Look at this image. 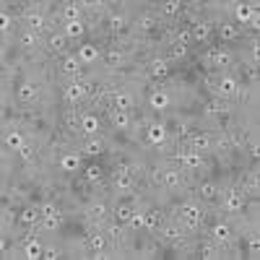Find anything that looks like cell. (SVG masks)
Masks as SVG:
<instances>
[{"label": "cell", "instance_id": "6da1fadb", "mask_svg": "<svg viewBox=\"0 0 260 260\" xmlns=\"http://www.w3.org/2000/svg\"><path fill=\"white\" fill-rule=\"evenodd\" d=\"M175 216H177V221L182 224L185 232H195V229L203 224L206 211L201 208V203H195L192 198H187V201H182V203L175 206Z\"/></svg>", "mask_w": 260, "mask_h": 260}, {"label": "cell", "instance_id": "7a4b0ae2", "mask_svg": "<svg viewBox=\"0 0 260 260\" xmlns=\"http://www.w3.org/2000/svg\"><path fill=\"white\" fill-rule=\"evenodd\" d=\"M167 138H169L167 122H161V120H154V117H151V120L143 125V141H146L148 146H154V148H164Z\"/></svg>", "mask_w": 260, "mask_h": 260}, {"label": "cell", "instance_id": "3957f363", "mask_svg": "<svg viewBox=\"0 0 260 260\" xmlns=\"http://www.w3.org/2000/svg\"><path fill=\"white\" fill-rule=\"evenodd\" d=\"M83 216H86V221H91V224H107L110 216H112V208L102 198H91L89 203H86V208H83Z\"/></svg>", "mask_w": 260, "mask_h": 260}, {"label": "cell", "instance_id": "277c9868", "mask_svg": "<svg viewBox=\"0 0 260 260\" xmlns=\"http://www.w3.org/2000/svg\"><path fill=\"white\" fill-rule=\"evenodd\" d=\"M237 91H240V81H237V76H232V73L219 76V78H216V83H213V94H216V99L232 102V99H237Z\"/></svg>", "mask_w": 260, "mask_h": 260}, {"label": "cell", "instance_id": "5b68a950", "mask_svg": "<svg viewBox=\"0 0 260 260\" xmlns=\"http://www.w3.org/2000/svg\"><path fill=\"white\" fill-rule=\"evenodd\" d=\"M146 107L151 112H167L169 107H172V94L164 89V86H151V91H148V99H146Z\"/></svg>", "mask_w": 260, "mask_h": 260}, {"label": "cell", "instance_id": "8992f818", "mask_svg": "<svg viewBox=\"0 0 260 260\" xmlns=\"http://www.w3.org/2000/svg\"><path fill=\"white\" fill-rule=\"evenodd\" d=\"M208 240L216 242L219 247L232 245V242H234V229H232V224H229V221H213L211 229H208Z\"/></svg>", "mask_w": 260, "mask_h": 260}, {"label": "cell", "instance_id": "52a82bcc", "mask_svg": "<svg viewBox=\"0 0 260 260\" xmlns=\"http://www.w3.org/2000/svg\"><path fill=\"white\" fill-rule=\"evenodd\" d=\"M245 203H247V198L240 187H229V190L221 192V206H224L226 213H242Z\"/></svg>", "mask_w": 260, "mask_h": 260}, {"label": "cell", "instance_id": "ba28073f", "mask_svg": "<svg viewBox=\"0 0 260 260\" xmlns=\"http://www.w3.org/2000/svg\"><path fill=\"white\" fill-rule=\"evenodd\" d=\"M31 6H34V3H31ZM24 29H31V31H37V34H39V31H50L52 26H50L47 16L34 6V8H29V11L24 13Z\"/></svg>", "mask_w": 260, "mask_h": 260}, {"label": "cell", "instance_id": "9c48e42d", "mask_svg": "<svg viewBox=\"0 0 260 260\" xmlns=\"http://www.w3.org/2000/svg\"><path fill=\"white\" fill-rule=\"evenodd\" d=\"M39 94H42V89H39V83L37 81H21L18 86H16V102L18 104H34L37 99H39Z\"/></svg>", "mask_w": 260, "mask_h": 260}, {"label": "cell", "instance_id": "30bf717a", "mask_svg": "<svg viewBox=\"0 0 260 260\" xmlns=\"http://www.w3.org/2000/svg\"><path fill=\"white\" fill-rule=\"evenodd\" d=\"M161 187L177 192L180 187H185V169L182 167H164V175H161Z\"/></svg>", "mask_w": 260, "mask_h": 260}, {"label": "cell", "instance_id": "8fae6325", "mask_svg": "<svg viewBox=\"0 0 260 260\" xmlns=\"http://www.w3.org/2000/svg\"><path fill=\"white\" fill-rule=\"evenodd\" d=\"M175 159L182 164V169H185V172H198V169H203V167H206V156H203V154H198V151H192V148L180 151V154H177Z\"/></svg>", "mask_w": 260, "mask_h": 260}, {"label": "cell", "instance_id": "7c38bea8", "mask_svg": "<svg viewBox=\"0 0 260 260\" xmlns=\"http://www.w3.org/2000/svg\"><path fill=\"white\" fill-rule=\"evenodd\" d=\"M89 96V86H86V81L83 78H78V81H68L62 86V99L65 102H81V99H86Z\"/></svg>", "mask_w": 260, "mask_h": 260}, {"label": "cell", "instance_id": "4fadbf2b", "mask_svg": "<svg viewBox=\"0 0 260 260\" xmlns=\"http://www.w3.org/2000/svg\"><path fill=\"white\" fill-rule=\"evenodd\" d=\"M260 3H234V24L237 26H250V21L257 16Z\"/></svg>", "mask_w": 260, "mask_h": 260}, {"label": "cell", "instance_id": "5bb4252c", "mask_svg": "<svg viewBox=\"0 0 260 260\" xmlns=\"http://www.w3.org/2000/svg\"><path fill=\"white\" fill-rule=\"evenodd\" d=\"M83 164V154H78V151H62V154L57 156V167L60 172H65V175H73V172H78Z\"/></svg>", "mask_w": 260, "mask_h": 260}, {"label": "cell", "instance_id": "9a60e30c", "mask_svg": "<svg viewBox=\"0 0 260 260\" xmlns=\"http://www.w3.org/2000/svg\"><path fill=\"white\" fill-rule=\"evenodd\" d=\"M78 130H81L83 138H94V136H99L102 122H99V117L94 112H81L78 115Z\"/></svg>", "mask_w": 260, "mask_h": 260}, {"label": "cell", "instance_id": "2e32d148", "mask_svg": "<svg viewBox=\"0 0 260 260\" xmlns=\"http://www.w3.org/2000/svg\"><path fill=\"white\" fill-rule=\"evenodd\" d=\"M221 192H224V187H221L219 182H213V180H206V182L198 185V198H201V203H219V201H221Z\"/></svg>", "mask_w": 260, "mask_h": 260}, {"label": "cell", "instance_id": "e0dca14e", "mask_svg": "<svg viewBox=\"0 0 260 260\" xmlns=\"http://www.w3.org/2000/svg\"><path fill=\"white\" fill-rule=\"evenodd\" d=\"M76 57L81 60V65L86 68V65H94L102 60V50L94 45V42H83V45L76 47Z\"/></svg>", "mask_w": 260, "mask_h": 260}, {"label": "cell", "instance_id": "ac0fdd59", "mask_svg": "<svg viewBox=\"0 0 260 260\" xmlns=\"http://www.w3.org/2000/svg\"><path fill=\"white\" fill-rule=\"evenodd\" d=\"M187 148H192V151H198V154H211L213 151V136L211 133H206V130H201V133H192L190 138H187Z\"/></svg>", "mask_w": 260, "mask_h": 260}, {"label": "cell", "instance_id": "d6986e66", "mask_svg": "<svg viewBox=\"0 0 260 260\" xmlns=\"http://www.w3.org/2000/svg\"><path fill=\"white\" fill-rule=\"evenodd\" d=\"M60 73L68 76V81H78V78H83V65L76 55H65L60 60Z\"/></svg>", "mask_w": 260, "mask_h": 260}, {"label": "cell", "instance_id": "ffe728a7", "mask_svg": "<svg viewBox=\"0 0 260 260\" xmlns=\"http://www.w3.org/2000/svg\"><path fill=\"white\" fill-rule=\"evenodd\" d=\"M133 112H125V110H112L110 112V125L115 133H127V130H133Z\"/></svg>", "mask_w": 260, "mask_h": 260}, {"label": "cell", "instance_id": "44dd1931", "mask_svg": "<svg viewBox=\"0 0 260 260\" xmlns=\"http://www.w3.org/2000/svg\"><path fill=\"white\" fill-rule=\"evenodd\" d=\"M208 65L211 68H219V71L232 68L234 65V52H229L226 47H216V50L208 52Z\"/></svg>", "mask_w": 260, "mask_h": 260}, {"label": "cell", "instance_id": "7402d4cb", "mask_svg": "<svg viewBox=\"0 0 260 260\" xmlns=\"http://www.w3.org/2000/svg\"><path fill=\"white\" fill-rule=\"evenodd\" d=\"M21 257H26V260H39V257H45V245H42L37 237H26L24 242H21Z\"/></svg>", "mask_w": 260, "mask_h": 260}, {"label": "cell", "instance_id": "603a6c76", "mask_svg": "<svg viewBox=\"0 0 260 260\" xmlns=\"http://www.w3.org/2000/svg\"><path fill=\"white\" fill-rule=\"evenodd\" d=\"M169 60H164V57H151L148 62H146V76L148 78H167L169 76Z\"/></svg>", "mask_w": 260, "mask_h": 260}, {"label": "cell", "instance_id": "cb8c5ba5", "mask_svg": "<svg viewBox=\"0 0 260 260\" xmlns=\"http://www.w3.org/2000/svg\"><path fill=\"white\" fill-rule=\"evenodd\" d=\"M115 110H125V112L136 110V94L130 91V86H122V89L115 91Z\"/></svg>", "mask_w": 260, "mask_h": 260}, {"label": "cell", "instance_id": "d4e9b609", "mask_svg": "<svg viewBox=\"0 0 260 260\" xmlns=\"http://www.w3.org/2000/svg\"><path fill=\"white\" fill-rule=\"evenodd\" d=\"M24 146H26V136L21 133L18 127H6V133H3V148L18 151V148H24Z\"/></svg>", "mask_w": 260, "mask_h": 260}, {"label": "cell", "instance_id": "484cf974", "mask_svg": "<svg viewBox=\"0 0 260 260\" xmlns=\"http://www.w3.org/2000/svg\"><path fill=\"white\" fill-rule=\"evenodd\" d=\"M39 45H42V39H39L37 31H31V29H21L18 31V47L24 52H37Z\"/></svg>", "mask_w": 260, "mask_h": 260}, {"label": "cell", "instance_id": "4316f807", "mask_svg": "<svg viewBox=\"0 0 260 260\" xmlns=\"http://www.w3.org/2000/svg\"><path fill=\"white\" fill-rule=\"evenodd\" d=\"M104 151H107V141L99 138V136L86 138V141L81 143V154H83V156H102Z\"/></svg>", "mask_w": 260, "mask_h": 260}, {"label": "cell", "instance_id": "83f0119b", "mask_svg": "<svg viewBox=\"0 0 260 260\" xmlns=\"http://www.w3.org/2000/svg\"><path fill=\"white\" fill-rule=\"evenodd\" d=\"M127 26H130L127 13H122V11H117V13H107V29H110L112 34H122Z\"/></svg>", "mask_w": 260, "mask_h": 260}, {"label": "cell", "instance_id": "f1b7e54d", "mask_svg": "<svg viewBox=\"0 0 260 260\" xmlns=\"http://www.w3.org/2000/svg\"><path fill=\"white\" fill-rule=\"evenodd\" d=\"M112 187L117 192H133L136 190V177L130 175V172H115V180H112Z\"/></svg>", "mask_w": 260, "mask_h": 260}, {"label": "cell", "instance_id": "f546056e", "mask_svg": "<svg viewBox=\"0 0 260 260\" xmlns=\"http://www.w3.org/2000/svg\"><path fill=\"white\" fill-rule=\"evenodd\" d=\"M39 219H42V211H39V206H24L18 211V224L21 226H34V224H39Z\"/></svg>", "mask_w": 260, "mask_h": 260}, {"label": "cell", "instance_id": "4dcf8cb0", "mask_svg": "<svg viewBox=\"0 0 260 260\" xmlns=\"http://www.w3.org/2000/svg\"><path fill=\"white\" fill-rule=\"evenodd\" d=\"M190 31H192V42H206L213 31V21H192L190 24Z\"/></svg>", "mask_w": 260, "mask_h": 260}, {"label": "cell", "instance_id": "1f68e13d", "mask_svg": "<svg viewBox=\"0 0 260 260\" xmlns=\"http://www.w3.org/2000/svg\"><path fill=\"white\" fill-rule=\"evenodd\" d=\"M219 37L224 39V42H237V39H242V26H237L234 21H221L219 26Z\"/></svg>", "mask_w": 260, "mask_h": 260}, {"label": "cell", "instance_id": "d6a6232c", "mask_svg": "<svg viewBox=\"0 0 260 260\" xmlns=\"http://www.w3.org/2000/svg\"><path fill=\"white\" fill-rule=\"evenodd\" d=\"M156 26H159V18L154 16V13H141L138 18H136V29L141 31V34H151V31H156Z\"/></svg>", "mask_w": 260, "mask_h": 260}, {"label": "cell", "instance_id": "836d02e7", "mask_svg": "<svg viewBox=\"0 0 260 260\" xmlns=\"http://www.w3.org/2000/svg\"><path fill=\"white\" fill-rule=\"evenodd\" d=\"M60 31L68 37V39H81V37L86 34V21H83V18H78V21H65Z\"/></svg>", "mask_w": 260, "mask_h": 260}, {"label": "cell", "instance_id": "e575fe53", "mask_svg": "<svg viewBox=\"0 0 260 260\" xmlns=\"http://www.w3.org/2000/svg\"><path fill=\"white\" fill-rule=\"evenodd\" d=\"M110 247V237H107L104 229H96V232H89V252H96V250H107Z\"/></svg>", "mask_w": 260, "mask_h": 260}, {"label": "cell", "instance_id": "d590c367", "mask_svg": "<svg viewBox=\"0 0 260 260\" xmlns=\"http://www.w3.org/2000/svg\"><path fill=\"white\" fill-rule=\"evenodd\" d=\"M68 37H65L62 31H50V37H47V47L52 50V52H57V55H62L65 50H68Z\"/></svg>", "mask_w": 260, "mask_h": 260}, {"label": "cell", "instance_id": "8d00e7d4", "mask_svg": "<svg viewBox=\"0 0 260 260\" xmlns=\"http://www.w3.org/2000/svg\"><path fill=\"white\" fill-rule=\"evenodd\" d=\"M187 57V45H180V42H169L167 45V52H164V60L175 62V60H185Z\"/></svg>", "mask_w": 260, "mask_h": 260}, {"label": "cell", "instance_id": "74e56055", "mask_svg": "<svg viewBox=\"0 0 260 260\" xmlns=\"http://www.w3.org/2000/svg\"><path fill=\"white\" fill-rule=\"evenodd\" d=\"M125 229H127V232H143V229H146V208L138 206V208L133 211V216H130V221L125 224Z\"/></svg>", "mask_w": 260, "mask_h": 260}, {"label": "cell", "instance_id": "f35d334b", "mask_svg": "<svg viewBox=\"0 0 260 260\" xmlns=\"http://www.w3.org/2000/svg\"><path fill=\"white\" fill-rule=\"evenodd\" d=\"M13 154H16V159H18L21 164H26V167L37 164V159H39V154H37V148H34L31 143H26L24 148H18V151H13Z\"/></svg>", "mask_w": 260, "mask_h": 260}, {"label": "cell", "instance_id": "ab89813d", "mask_svg": "<svg viewBox=\"0 0 260 260\" xmlns=\"http://www.w3.org/2000/svg\"><path fill=\"white\" fill-rule=\"evenodd\" d=\"M125 60H127V57H125V52H122V50H107V55H104V65H107L110 71L122 68Z\"/></svg>", "mask_w": 260, "mask_h": 260}, {"label": "cell", "instance_id": "60d3db41", "mask_svg": "<svg viewBox=\"0 0 260 260\" xmlns=\"http://www.w3.org/2000/svg\"><path fill=\"white\" fill-rule=\"evenodd\" d=\"M198 257H203V260H216V257H224L221 255V247L216 245V242H203L201 247H198Z\"/></svg>", "mask_w": 260, "mask_h": 260}, {"label": "cell", "instance_id": "b9f144b4", "mask_svg": "<svg viewBox=\"0 0 260 260\" xmlns=\"http://www.w3.org/2000/svg\"><path fill=\"white\" fill-rule=\"evenodd\" d=\"M138 206H133V203H120V206H115L112 208V213H115V221H120V224H127L130 221V216H133V211H136Z\"/></svg>", "mask_w": 260, "mask_h": 260}, {"label": "cell", "instance_id": "7bdbcfd3", "mask_svg": "<svg viewBox=\"0 0 260 260\" xmlns=\"http://www.w3.org/2000/svg\"><path fill=\"white\" fill-rule=\"evenodd\" d=\"M102 177H104V169L99 164H89V167L83 169V182L86 185H96Z\"/></svg>", "mask_w": 260, "mask_h": 260}, {"label": "cell", "instance_id": "ee69618b", "mask_svg": "<svg viewBox=\"0 0 260 260\" xmlns=\"http://www.w3.org/2000/svg\"><path fill=\"white\" fill-rule=\"evenodd\" d=\"M62 224V216H42L39 219V229L42 232H47V234H55Z\"/></svg>", "mask_w": 260, "mask_h": 260}, {"label": "cell", "instance_id": "f6af8a7d", "mask_svg": "<svg viewBox=\"0 0 260 260\" xmlns=\"http://www.w3.org/2000/svg\"><path fill=\"white\" fill-rule=\"evenodd\" d=\"M78 18H83L81 3H65L62 6V24H65V21H78Z\"/></svg>", "mask_w": 260, "mask_h": 260}, {"label": "cell", "instance_id": "bcb514c9", "mask_svg": "<svg viewBox=\"0 0 260 260\" xmlns=\"http://www.w3.org/2000/svg\"><path fill=\"white\" fill-rule=\"evenodd\" d=\"M182 6H185V3H180V0H167V3H161V6H159V13H161V16H167V18L180 16V13H182Z\"/></svg>", "mask_w": 260, "mask_h": 260}, {"label": "cell", "instance_id": "7dc6e473", "mask_svg": "<svg viewBox=\"0 0 260 260\" xmlns=\"http://www.w3.org/2000/svg\"><path fill=\"white\" fill-rule=\"evenodd\" d=\"M62 255H65V252H62L60 245H52V242L45 245V260H57V257H62Z\"/></svg>", "mask_w": 260, "mask_h": 260}, {"label": "cell", "instance_id": "c3c4849f", "mask_svg": "<svg viewBox=\"0 0 260 260\" xmlns=\"http://www.w3.org/2000/svg\"><path fill=\"white\" fill-rule=\"evenodd\" d=\"M0 29H3V37L13 31V16L6 13V8H3V16H0Z\"/></svg>", "mask_w": 260, "mask_h": 260}]
</instances>
